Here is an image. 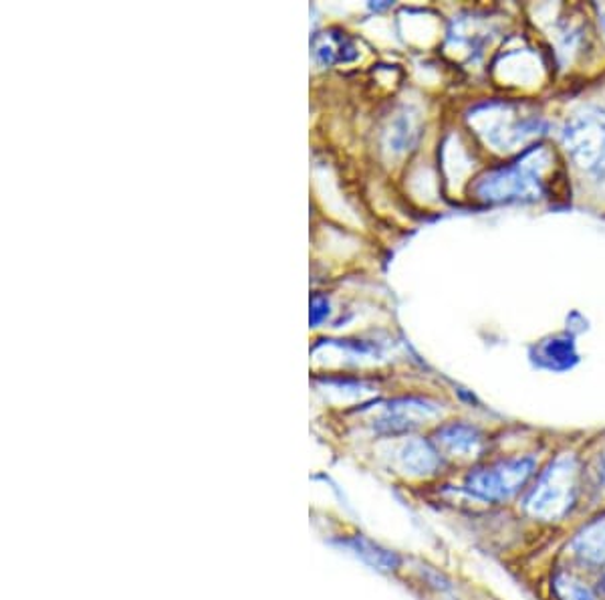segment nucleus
I'll return each instance as SVG.
<instances>
[{"label":"nucleus","mask_w":605,"mask_h":600,"mask_svg":"<svg viewBox=\"0 0 605 600\" xmlns=\"http://www.w3.org/2000/svg\"><path fill=\"white\" fill-rule=\"evenodd\" d=\"M328 314V299H326V297H321V295H316V297L311 299V324H313V326H317V324H319L321 319L326 318Z\"/></svg>","instance_id":"4468645a"},{"label":"nucleus","mask_w":605,"mask_h":600,"mask_svg":"<svg viewBox=\"0 0 605 600\" xmlns=\"http://www.w3.org/2000/svg\"><path fill=\"white\" fill-rule=\"evenodd\" d=\"M441 412V407L424 398H402L393 400L386 415L379 419L378 431L386 434L410 433Z\"/></svg>","instance_id":"0eeeda50"},{"label":"nucleus","mask_w":605,"mask_h":600,"mask_svg":"<svg viewBox=\"0 0 605 600\" xmlns=\"http://www.w3.org/2000/svg\"><path fill=\"white\" fill-rule=\"evenodd\" d=\"M595 172H597V177H602V179H605V156L604 160H602V165H600V168H597Z\"/></svg>","instance_id":"dca6fc26"},{"label":"nucleus","mask_w":605,"mask_h":600,"mask_svg":"<svg viewBox=\"0 0 605 600\" xmlns=\"http://www.w3.org/2000/svg\"><path fill=\"white\" fill-rule=\"evenodd\" d=\"M569 564L585 575L600 576L605 570V510L595 511L590 520L571 534L568 542Z\"/></svg>","instance_id":"39448f33"},{"label":"nucleus","mask_w":605,"mask_h":600,"mask_svg":"<svg viewBox=\"0 0 605 600\" xmlns=\"http://www.w3.org/2000/svg\"><path fill=\"white\" fill-rule=\"evenodd\" d=\"M537 358L543 366L551 371H568L578 362V352H575V344L568 338H553L539 348Z\"/></svg>","instance_id":"f8f14e48"},{"label":"nucleus","mask_w":605,"mask_h":600,"mask_svg":"<svg viewBox=\"0 0 605 600\" xmlns=\"http://www.w3.org/2000/svg\"><path fill=\"white\" fill-rule=\"evenodd\" d=\"M539 469L541 465L535 453L479 461L468 469L460 489L477 503L501 508L518 501Z\"/></svg>","instance_id":"f03ea898"},{"label":"nucleus","mask_w":605,"mask_h":600,"mask_svg":"<svg viewBox=\"0 0 605 600\" xmlns=\"http://www.w3.org/2000/svg\"><path fill=\"white\" fill-rule=\"evenodd\" d=\"M345 548L352 550L353 554L357 558H362L364 563L374 566L376 570H384V573H391L400 566V558L390 552V550L381 548L376 542L367 540L364 536H353L350 540L343 542Z\"/></svg>","instance_id":"9b49d317"},{"label":"nucleus","mask_w":605,"mask_h":600,"mask_svg":"<svg viewBox=\"0 0 605 600\" xmlns=\"http://www.w3.org/2000/svg\"><path fill=\"white\" fill-rule=\"evenodd\" d=\"M583 486L585 503L595 511L605 510V448L600 449L593 457L583 461Z\"/></svg>","instance_id":"9d476101"},{"label":"nucleus","mask_w":605,"mask_h":600,"mask_svg":"<svg viewBox=\"0 0 605 600\" xmlns=\"http://www.w3.org/2000/svg\"><path fill=\"white\" fill-rule=\"evenodd\" d=\"M563 144L581 168L597 170L605 156V115L595 110L573 115L563 129Z\"/></svg>","instance_id":"20e7f679"},{"label":"nucleus","mask_w":605,"mask_h":600,"mask_svg":"<svg viewBox=\"0 0 605 600\" xmlns=\"http://www.w3.org/2000/svg\"><path fill=\"white\" fill-rule=\"evenodd\" d=\"M597 578V585H600V588H602V592L605 595V570L600 576H595Z\"/></svg>","instance_id":"2eb2a0df"},{"label":"nucleus","mask_w":605,"mask_h":600,"mask_svg":"<svg viewBox=\"0 0 605 600\" xmlns=\"http://www.w3.org/2000/svg\"><path fill=\"white\" fill-rule=\"evenodd\" d=\"M549 154L545 150H530L515 165L499 168L489 177L480 180V199L489 203H518V201H535L543 194L545 186V168Z\"/></svg>","instance_id":"7ed1b4c3"},{"label":"nucleus","mask_w":605,"mask_h":600,"mask_svg":"<svg viewBox=\"0 0 605 600\" xmlns=\"http://www.w3.org/2000/svg\"><path fill=\"white\" fill-rule=\"evenodd\" d=\"M517 503L535 524H566L585 506L583 461L575 453H559L543 463Z\"/></svg>","instance_id":"f257e3e1"},{"label":"nucleus","mask_w":605,"mask_h":600,"mask_svg":"<svg viewBox=\"0 0 605 600\" xmlns=\"http://www.w3.org/2000/svg\"><path fill=\"white\" fill-rule=\"evenodd\" d=\"M434 443L444 457L479 460L487 449V434L470 422H448L436 431Z\"/></svg>","instance_id":"423d86ee"},{"label":"nucleus","mask_w":605,"mask_h":600,"mask_svg":"<svg viewBox=\"0 0 605 600\" xmlns=\"http://www.w3.org/2000/svg\"><path fill=\"white\" fill-rule=\"evenodd\" d=\"M317 57L323 64H338V61H352L355 59V47L352 41L345 35H335V33H326L317 38Z\"/></svg>","instance_id":"ddd939ff"},{"label":"nucleus","mask_w":605,"mask_h":600,"mask_svg":"<svg viewBox=\"0 0 605 600\" xmlns=\"http://www.w3.org/2000/svg\"><path fill=\"white\" fill-rule=\"evenodd\" d=\"M551 595L555 600H605L602 588L590 580V575L575 566H557L551 573Z\"/></svg>","instance_id":"6e6552de"},{"label":"nucleus","mask_w":605,"mask_h":600,"mask_svg":"<svg viewBox=\"0 0 605 600\" xmlns=\"http://www.w3.org/2000/svg\"><path fill=\"white\" fill-rule=\"evenodd\" d=\"M400 463L410 475L430 477L444 467V455L436 443L426 439H412L400 449Z\"/></svg>","instance_id":"1a4fd4ad"}]
</instances>
